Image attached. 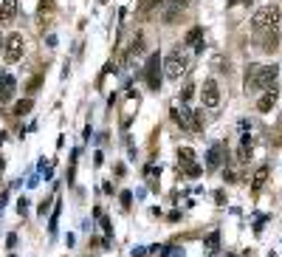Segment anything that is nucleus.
I'll return each mask as SVG.
<instances>
[{
    "instance_id": "obj_1",
    "label": "nucleus",
    "mask_w": 282,
    "mask_h": 257,
    "mask_svg": "<svg viewBox=\"0 0 282 257\" xmlns=\"http://www.w3.org/2000/svg\"><path fill=\"white\" fill-rule=\"evenodd\" d=\"M276 77H279V68H274V65H248L246 88H254V91H274Z\"/></svg>"
},
{
    "instance_id": "obj_2",
    "label": "nucleus",
    "mask_w": 282,
    "mask_h": 257,
    "mask_svg": "<svg viewBox=\"0 0 282 257\" xmlns=\"http://www.w3.org/2000/svg\"><path fill=\"white\" fill-rule=\"evenodd\" d=\"M279 20H282L279 6H262V9H257V12H254L251 26H254V31H262V29H279Z\"/></svg>"
},
{
    "instance_id": "obj_3",
    "label": "nucleus",
    "mask_w": 282,
    "mask_h": 257,
    "mask_svg": "<svg viewBox=\"0 0 282 257\" xmlns=\"http://www.w3.org/2000/svg\"><path fill=\"white\" fill-rule=\"evenodd\" d=\"M186 68H189V59H186L183 51H172V54H167V59H164V74H167V79H181L183 74H186Z\"/></svg>"
},
{
    "instance_id": "obj_4",
    "label": "nucleus",
    "mask_w": 282,
    "mask_h": 257,
    "mask_svg": "<svg viewBox=\"0 0 282 257\" xmlns=\"http://www.w3.org/2000/svg\"><path fill=\"white\" fill-rule=\"evenodd\" d=\"M251 43L257 45L260 51H265V54H274L276 45H279V29H262V31H254Z\"/></svg>"
},
{
    "instance_id": "obj_5",
    "label": "nucleus",
    "mask_w": 282,
    "mask_h": 257,
    "mask_svg": "<svg viewBox=\"0 0 282 257\" xmlns=\"http://www.w3.org/2000/svg\"><path fill=\"white\" fill-rule=\"evenodd\" d=\"M3 59H6V62H12V65L23 59V34H17V31H14V34L6 37V45H3Z\"/></svg>"
},
{
    "instance_id": "obj_6",
    "label": "nucleus",
    "mask_w": 282,
    "mask_h": 257,
    "mask_svg": "<svg viewBox=\"0 0 282 257\" xmlns=\"http://www.w3.org/2000/svg\"><path fill=\"white\" fill-rule=\"evenodd\" d=\"M144 79H147L150 91H158V88H161V59H158V54H153V57L147 59V65H144Z\"/></svg>"
},
{
    "instance_id": "obj_7",
    "label": "nucleus",
    "mask_w": 282,
    "mask_h": 257,
    "mask_svg": "<svg viewBox=\"0 0 282 257\" xmlns=\"http://www.w3.org/2000/svg\"><path fill=\"white\" fill-rule=\"evenodd\" d=\"M167 6H169V0H138L135 17H138V20H150V17H155L158 12H164Z\"/></svg>"
},
{
    "instance_id": "obj_8",
    "label": "nucleus",
    "mask_w": 282,
    "mask_h": 257,
    "mask_svg": "<svg viewBox=\"0 0 282 257\" xmlns=\"http://www.w3.org/2000/svg\"><path fill=\"white\" fill-rule=\"evenodd\" d=\"M223 161H226V144H223V142L212 144L209 153H206V167H209V170H218Z\"/></svg>"
},
{
    "instance_id": "obj_9",
    "label": "nucleus",
    "mask_w": 282,
    "mask_h": 257,
    "mask_svg": "<svg viewBox=\"0 0 282 257\" xmlns=\"http://www.w3.org/2000/svg\"><path fill=\"white\" fill-rule=\"evenodd\" d=\"M200 96H203V105L206 107H218L220 105V88H218V82H215V79H206V82H203V93H200Z\"/></svg>"
},
{
    "instance_id": "obj_10",
    "label": "nucleus",
    "mask_w": 282,
    "mask_h": 257,
    "mask_svg": "<svg viewBox=\"0 0 282 257\" xmlns=\"http://www.w3.org/2000/svg\"><path fill=\"white\" fill-rule=\"evenodd\" d=\"M186 6H189V0H169V6L164 9V23H175L178 17L186 12Z\"/></svg>"
},
{
    "instance_id": "obj_11",
    "label": "nucleus",
    "mask_w": 282,
    "mask_h": 257,
    "mask_svg": "<svg viewBox=\"0 0 282 257\" xmlns=\"http://www.w3.org/2000/svg\"><path fill=\"white\" fill-rule=\"evenodd\" d=\"M14 79L9 77V74H0V102H12L14 96Z\"/></svg>"
},
{
    "instance_id": "obj_12",
    "label": "nucleus",
    "mask_w": 282,
    "mask_h": 257,
    "mask_svg": "<svg viewBox=\"0 0 282 257\" xmlns=\"http://www.w3.org/2000/svg\"><path fill=\"white\" fill-rule=\"evenodd\" d=\"M17 15V0H3V6H0V26H9Z\"/></svg>"
},
{
    "instance_id": "obj_13",
    "label": "nucleus",
    "mask_w": 282,
    "mask_h": 257,
    "mask_svg": "<svg viewBox=\"0 0 282 257\" xmlns=\"http://www.w3.org/2000/svg\"><path fill=\"white\" fill-rule=\"evenodd\" d=\"M274 105H276V88H274V91H265V96L257 99V110H260V113H268Z\"/></svg>"
},
{
    "instance_id": "obj_14",
    "label": "nucleus",
    "mask_w": 282,
    "mask_h": 257,
    "mask_svg": "<svg viewBox=\"0 0 282 257\" xmlns=\"http://www.w3.org/2000/svg\"><path fill=\"white\" fill-rule=\"evenodd\" d=\"M141 51H144V34H135L133 43H130V51H127V62H133Z\"/></svg>"
},
{
    "instance_id": "obj_15",
    "label": "nucleus",
    "mask_w": 282,
    "mask_h": 257,
    "mask_svg": "<svg viewBox=\"0 0 282 257\" xmlns=\"http://www.w3.org/2000/svg\"><path fill=\"white\" fill-rule=\"evenodd\" d=\"M268 181V167L262 164V167H257V172H254V178H251V186H254V192H260L262 189V184Z\"/></svg>"
},
{
    "instance_id": "obj_16",
    "label": "nucleus",
    "mask_w": 282,
    "mask_h": 257,
    "mask_svg": "<svg viewBox=\"0 0 282 257\" xmlns=\"http://www.w3.org/2000/svg\"><path fill=\"white\" fill-rule=\"evenodd\" d=\"M200 37H203V29H200V26L189 29V31H186V45H197V48H203V43H200Z\"/></svg>"
},
{
    "instance_id": "obj_17",
    "label": "nucleus",
    "mask_w": 282,
    "mask_h": 257,
    "mask_svg": "<svg viewBox=\"0 0 282 257\" xmlns=\"http://www.w3.org/2000/svg\"><path fill=\"white\" fill-rule=\"evenodd\" d=\"M34 107V99H20L17 105H14V116H23V113H28Z\"/></svg>"
},
{
    "instance_id": "obj_18",
    "label": "nucleus",
    "mask_w": 282,
    "mask_h": 257,
    "mask_svg": "<svg viewBox=\"0 0 282 257\" xmlns=\"http://www.w3.org/2000/svg\"><path fill=\"white\" fill-rule=\"evenodd\" d=\"M178 158H181V164H186V167H189L192 161H195V153H192L189 147H181V150H178Z\"/></svg>"
},
{
    "instance_id": "obj_19",
    "label": "nucleus",
    "mask_w": 282,
    "mask_h": 257,
    "mask_svg": "<svg viewBox=\"0 0 282 257\" xmlns=\"http://www.w3.org/2000/svg\"><path fill=\"white\" fill-rule=\"evenodd\" d=\"M192 96H195V85H192V82H189V85L183 88V93H181V99H183V102H189V99H192Z\"/></svg>"
},
{
    "instance_id": "obj_20",
    "label": "nucleus",
    "mask_w": 282,
    "mask_h": 257,
    "mask_svg": "<svg viewBox=\"0 0 282 257\" xmlns=\"http://www.w3.org/2000/svg\"><path fill=\"white\" fill-rule=\"evenodd\" d=\"M215 68H218L220 74H226L223 68H229V59H223V57H215Z\"/></svg>"
},
{
    "instance_id": "obj_21",
    "label": "nucleus",
    "mask_w": 282,
    "mask_h": 257,
    "mask_svg": "<svg viewBox=\"0 0 282 257\" xmlns=\"http://www.w3.org/2000/svg\"><path fill=\"white\" fill-rule=\"evenodd\" d=\"M186 175H189V178H197V175H200V167H197V164H189V167H186Z\"/></svg>"
},
{
    "instance_id": "obj_22",
    "label": "nucleus",
    "mask_w": 282,
    "mask_h": 257,
    "mask_svg": "<svg viewBox=\"0 0 282 257\" xmlns=\"http://www.w3.org/2000/svg\"><path fill=\"white\" fill-rule=\"evenodd\" d=\"M121 204H124V207H130V204H133V195H130V192H121Z\"/></svg>"
},
{
    "instance_id": "obj_23",
    "label": "nucleus",
    "mask_w": 282,
    "mask_h": 257,
    "mask_svg": "<svg viewBox=\"0 0 282 257\" xmlns=\"http://www.w3.org/2000/svg\"><path fill=\"white\" fill-rule=\"evenodd\" d=\"M206 243H209V249H215V246H218V232H212V235H209V240H206Z\"/></svg>"
},
{
    "instance_id": "obj_24",
    "label": "nucleus",
    "mask_w": 282,
    "mask_h": 257,
    "mask_svg": "<svg viewBox=\"0 0 282 257\" xmlns=\"http://www.w3.org/2000/svg\"><path fill=\"white\" fill-rule=\"evenodd\" d=\"M42 12H51V0H42V3H40V15H42Z\"/></svg>"
},
{
    "instance_id": "obj_25",
    "label": "nucleus",
    "mask_w": 282,
    "mask_h": 257,
    "mask_svg": "<svg viewBox=\"0 0 282 257\" xmlns=\"http://www.w3.org/2000/svg\"><path fill=\"white\" fill-rule=\"evenodd\" d=\"M40 79H42V77H34V79H31V82H28V91H34V88L40 85Z\"/></svg>"
}]
</instances>
